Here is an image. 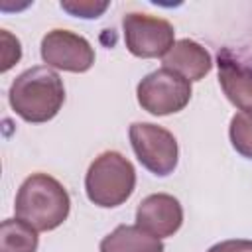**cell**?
Segmentation results:
<instances>
[{"instance_id": "cell-8", "label": "cell", "mask_w": 252, "mask_h": 252, "mask_svg": "<svg viewBox=\"0 0 252 252\" xmlns=\"http://www.w3.org/2000/svg\"><path fill=\"white\" fill-rule=\"evenodd\" d=\"M136 224L156 238L175 234L183 224V209L173 195L154 193L142 199L136 209Z\"/></svg>"}, {"instance_id": "cell-1", "label": "cell", "mask_w": 252, "mask_h": 252, "mask_svg": "<svg viewBox=\"0 0 252 252\" xmlns=\"http://www.w3.org/2000/svg\"><path fill=\"white\" fill-rule=\"evenodd\" d=\"M10 106L26 122H47L63 106L65 89L59 75L43 65L32 67L16 77L8 93Z\"/></svg>"}, {"instance_id": "cell-2", "label": "cell", "mask_w": 252, "mask_h": 252, "mask_svg": "<svg viewBox=\"0 0 252 252\" xmlns=\"http://www.w3.org/2000/svg\"><path fill=\"white\" fill-rule=\"evenodd\" d=\"M71 209L65 187L47 173L30 175L16 195V217L35 230H53L67 219Z\"/></svg>"}, {"instance_id": "cell-4", "label": "cell", "mask_w": 252, "mask_h": 252, "mask_svg": "<svg viewBox=\"0 0 252 252\" xmlns=\"http://www.w3.org/2000/svg\"><path fill=\"white\" fill-rule=\"evenodd\" d=\"M136 94L144 110L156 116H165L187 106L191 98V83L175 71L161 67L138 83Z\"/></svg>"}, {"instance_id": "cell-5", "label": "cell", "mask_w": 252, "mask_h": 252, "mask_svg": "<svg viewBox=\"0 0 252 252\" xmlns=\"http://www.w3.org/2000/svg\"><path fill=\"white\" fill-rule=\"evenodd\" d=\"M130 142L138 161L154 175H169L177 165V140L175 136L150 122H134L130 126Z\"/></svg>"}, {"instance_id": "cell-10", "label": "cell", "mask_w": 252, "mask_h": 252, "mask_svg": "<svg viewBox=\"0 0 252 252\" xmlns=\"http://www.w3.org/2000/svg\"><path fill=\"white\" fill-rule=\"evenodd\" d=\"M163 67L175 71L177 75H181L183 79H187L191 83V81L203 79L211 71L213 59H211L209 51L203 45H199L197 41L179 39L163 55Z\"/></svg>"}, {"instance_id": "cell-7", "label": "cell", "mask_w": 252, "mask_h": 252, "mask_svg": "<svg viewBox=\"0 0 252 252\" xmlns=\"http://www.w3.org/2000/svg\"><path fill=\"white\" fill-rule=\"evenodd\" d=\"M41 59L55 69L85 73L94 63L91 43L69 30H51L41 39Z\"/></svg>"}, {"instance_id": "cell-13", "label": "cell", "mask_w": 252, "mask_h": 252, "mask_svg": "<svg viewBox=\"0 0 252 252\" xmlns=\"http://www.w3.org/2000/svg\"><path fill=\"white\" fill-rule=\"evenodd\" d=\"M228 136L232 148L240 156L252 159V110H240L232 116Z\"/></svg>"}, {"instance_id": "cell-14", "label": "cell", "mask_w": 252, "mask_h": 252, "mask_svg": "<svg viewBox=\"0 0 252 252\" xmlns=\"http://www.w3.org/2000/svg\"><path fill=\"white\" fill-rule=\"evenodd\" d=\"M61 8L67 10L73 16H81V18H98L106 8L108 2H61Z\"/></svg>"}, {"instance_id": "cell-9", "label": "cell", "mask_w": 252, "mask_h": 252, "mask_svg": "<svg viewBox=\"0 0 252 252\" xmlns=\"http://www.w3.org/2000/svg\"><path fill=\"white\" fill-rule=\"evenodd\" d=\"M219 83L226 98L240 110H252V69L228 49L219 51Z\"/></svg>"}, {"instance_id": "cell-6", "label": "cell", "mask_w": 252, "mask_h": 252, "mask_svg": "<svg viewBox=\"0 0 252 252\" xmlns=\"http://www.w3.org/2000/svg\"><path fill=\"white\" fill-rule=\"evenodd\" d=\"M122 28L126 47L136 57H163L175 43L173 26L163 18L130 12L122 20Z\"/></svg>"}, {"instance_id": "cell-15", "label": "cell", "mask_w": 252, "mask_h": 252, "mask_svg": "<svg viewBox=\"0 0 252 252\" xmlns=\"http://www.w3.org/2000/svg\"><path fill=\"white\" fill-rule=\"evenodd\" d=\"M2 41H4V49H2V71H8L22 55V47L20 41L14 39L12 45H8V37H6V30H2Z\"/></svg>"}, {"instance_id": "cell-3", "label": "cell", "mask_w": 252, "mask_h": 252, "mask_svg": "<svg viewBox=\"0 0 252 252\" xmlns=\"http://www.w3.org/2000/svg\"><path fill=\"white\" fill-rule=\"evenodd\" d=\"M136 187V169L118 152H102L85 177L87 197L104 209L122 205Z\"/></svg>"}, {"instance_id": "cell-16", "label": "cell", "mask_w": 252, "mask_h": 252, "mask_svg": "<svg viewBox=\"0 0 252 252\" xmlns=\"http://www.w3.org/2000/svg\"><path fill=\"white\" fill-rule=\"evenodd\" d=\"M209 252H252V240H244V238L224 240L211 246Z\"/></svg>"}, {"instance_id": "cell-11", "label": "cell", "mask_w": 252, "mask_h": 252, "mask_svg": "<svg viewBox=\"0 0 252 252\" xmlns=\"http://www.w3.org/2000/svg\"><path fill=\"white\" fill-rule=\"evenodd\" d=\"M100 252H163V244L138 224H120L102 238Z\"/></svg>"}, {"instance_id": "cell-12", "label": "cell", "mask_w": 252, "mask_h": 252, "mask_svg": "<svg viewBox=\"0 0 252 252\" xmlns=\"http://www.w3.org/2000/svg\"><path fill=\"white\" fill-rule=\"evenodd\" d=\"M37 232L20 219H6L0 226V252H35Z\"/></svg>"}]
</instances>
